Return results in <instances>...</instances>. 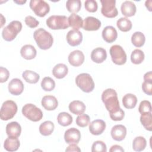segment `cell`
Wrapping results in <instances>:
<instances>
[{"label":"cell","instance_id":"d4e9b609","mask_svg":"<svg viewBox=\"0 0 152 152\" xmlns=\"http://www.w3.org/2000/svg\"><path fill=\"white\" fill-rule=\"evenodd\" d=\"M20 145L18 138L8 137L4 141V147L8 151H15L18 149Z\"/></svg>","mask_w":152,"mask_h":152},{"label":"cell","instance_id":"4fadbf2b","mask_svg":"<svg viewBox=\"0 0 152 152\" xmlns=\"http://www.w3.org/2000/svg\"><path fill=\"white\" fill-rule=\"evenodd\" d=\"M9 92L14 96L21 94L24 90V84L21 80L14 78L11 80L8 84Z\"/></svg>","mask_w":152,"mask_h":152},{"label":"cell","instance_id":"9a60e30c","mask_svg":"<svg viewBox=\"0 0 152 152\" xmlns=\"http://www.w3.org/2000/svg\"><path fill=\"white\" fill-rule=\"evenodd\" d=\"M84 61V55L79 50H75L71 52L68 56V62L72 66H79Z\"/></svg>","mask_w":152,"mask_h":152},{"label":"cell","instance_id":"f6af8a7d","mask_svg":"<svg viewBox=\"0 0 152 152\" xmlns=\"http://www.w3.org/2000/svg\"><path fill=\"white\" fill-rule=\"evenodd\" d=\"M142 91L147 95L152 94V82L144 81L142 84Z\"/></svg>","mask_w":152,"mask_h":152},{"label":"cell","instance_id":"ba28073f","mask_svg":"<svg viewBox=\"0 0 152 152\" xmlns=\"http://www.w3.org/2000/svg\"><path fill=\"white\" fill-rule=\"evenodd\" d=\"M109 52L113 63L119 65L125 64L126 61V54L120 45H115L112 46L110 48Z\"/></svg>","mask_w":152,"mask_h":152},{"label":"cell","instance_id":"44dd1931","mask_svg":"<svg viewBox=\"0 0 152 152\" xmlns=\"http://www.w3.org/2000/svg\"><path fill=\"white\" fill-rule=\"evenodd\" d=\"M107 58V53L104 49L102 48H97L93 49L91 53V60L97 63L100 64L106 60Z\"/></svg>","mask_w":152,"mask_h":152},{"label":"cell","instance_id":"681fc988","mask_svg":"<svg viewBox=\"0 0 152 152\" xmlns=\"http://www.w3.org/2000/svg\"><path fill=\"white\" fill-rule=\"evenodd\" d=\"M144 80L146 81L152 82V72L151 71H149L146 72L144 75Z\"/></svg>","mask_w":152,"mask_h":152},{"label":"cell","instance_id":"d590c367","mask_svg":"<svg viewBox=\"0 0 152 152\" xmlns=\"http://www.w3.org/2000/svg\"><path fill=\"white\" fill-rule=\"evenodd\" d=\"M66 7L69 12L75 14L80 10L81 2L80 0H68L66 2Z\"/></svg>","mask_w":152,"mask_h":152},{"label":"cell","instance_id":"f907efd6","mask_svg":"<svg viewBox=\"0 0 152 152\" xmlns=\"http://www.w3.org/2000/svg\"><path fill=\"white\" fill-rule=\"evenodd\" d=\"M145 7H147V8L150 11H151V1H146L145 3Z\"/></svg>","mask_w":152,"mask_h":152},{"label":"cell","instance_id":"5bb4252c","mask_svg":"<svg viewBox=\"0 0 152 152\" xmlns=\"http://www.w3.org/2000/svg\"><path fill=\"white\" fill-rule=\"evenodd\" d=\"M101 22L97 18L93 17H86L83 22V28L87 31H96L99 29Z\"/></svg>","mask_w":152,"mask_h":152},{"label":"cell","instance_id":"3957f363","mask_svg":"<svg viewBox=\"0 0 152 152\" xmlns=\"http://www.w3.org/2000/svg\"><path fill=\"white\" fill-rule=\"evenodd\" d=\"M22 28V24L20 21L14 20L5 27L2 31L3 39L8 42L13 40Z\"/></svg>","mask_w":152,"mask_h":152},{"label":"cell","instance_id":"e0dca14e","mask_svg":"<svg viewBox=\"0 0 152 152\" xmlns=\"http://www.w3.org/2000/svg\"><path fill=\"white\" fill-rule=\"evenodd\" d=\"M112 138L117 141H122L126 135V128L123 125H116L110 131Z\"/></svg>","mask_w":152,"mask_h":152},{"label":"cell","instance_id":"b9f144b4","mask_svg":"<svg viewBox=\"0 0 152 152\" xmlns=\"http://www.w3.org/2000/svg\"><path fill=\"white\" fill-rule=\"evenodd\" d=\"M86 10L90 12H94L97 11L98 5L97 3L94 0H87L84 2Z\"/></svg>","mask_w":152,"mask_h":152},{"label":"cell","instance_id":"74e56055","mask_svg":"<svg viewBox=\"0 0 152 152\" xmlns=\"http://www.w3.org/2000/svg\"><path fill=\"white\" fill-rule=\"evenodd\" d=\"M41 87L46 91H52L55 87V81L50 77H46L43 78L41 82Z\"/></svg>","mask_w":152,"mask_h":152},{"label":"cell","instance_id":"f35d334b","mask_svg":"<svg viewBox=\"0 0 152 152\" xmlns=\"http://www.w3.org/2000/svg\"><path fill=\"white\" fill-rule=\"evenodd\" d=\"M76 124L78 126L84 128L87 126L90 122V116L87 114H81L76 118Z\"/></svg>","mask_w":152,"mask_h":152},{"label":"cell","instance_id":"e575fe53","mask_svg":"<svg viewBox=\"0 0 152 152\" xmlns=\"http://www.w3.org/2000/svg\"><path fill=\"white\" fill-rule=\"evenodd\" d=\"M140 122L144 128L149 131L152 130V115L151 112L141 114L140 116Z\"/></svg>","mask_w":152,"mask_h":152},{"label":"cell","instance_id":"d6986e66","mask_svg":"<svg viewBox=\"0 0 152 152\" xmlns=\"http://www.w3.org/2000/svg\"><path fill=\"white\" fill-rule=\"evenodd\" d=\"M42 106L47 110H53L58 105V102L56 98L51 95L45 96L41 102Z\"/></svg>","mask_w":152,"mask_h":152},{"label":"cell","instance_id":"7c38bea8","mask_svg":"<svg viewBox=\"0 0 152 152\" xmlns=\"http://www.w3.org/2000/svg\"><path fill=\"white\" fill-rule=\"evenodd\" d=\"M66 40L71 46H78L82 42L83 34L79 30H71L66 34Z\"/></svg>","mask_w":152,"mask_h":152},{"label":"cell","instance_id":"ee69618b","mask_svg":"<svg viewBox=\"0 0 152 152\" xmlns=\"http://www.w3.org/2000/svg\"><path fill=\"white\" fill-rule=\"evenodd\" d=\"M110 117L113 121H122L124 116H125V112L124 111L120 108V109L113 113H110Z\"/></svg>","mask_w":152,"mask_h":152},{"label":"cell","instance_id":"8fae6325","mask_svg":"<svg viewBox=\"0 0 152 152\" xmlns=\"http://www.w3.org/2000/svg\"><path fill=\"white\" fill-rule=\"evenodd\" d=\"M81 138L80 131L75 128H71L67 129L64 134V139L68 144H78Z\"/></svg>","mask_w":152,"mask_h":152},{"label":"cell","instance_id":"603a6c76","mask_svg":"<svg viewBox=\"0 0 152 152\" xmlns=\"http://www.w3.org/2000/svg\"><path fill=\"white\" fill-rule=\"evenodd\" d=\"M20 53L23 58L27 60H30L36 57L37 52L33 46L31 45H26L21 48Z\"/></svg>","mask_w":152,"mask_h":152},{"label":"cell","instance_id":"ab89813d","mask_svg":"<svg viewBox=\"0 0 152 152\" xmlns=\"http://www.w3.org/2000/svg\"><path fill=\"white\" fill-rule=\"evenodd\" d=\"M106 145L102 141H96L92 145V152H106Z\"/></svg>","mask_w":152,"mask_h":152},{"label":"cell","instance_id":"7a4b0ae2","mask_svg":"<svg viewBox=\"0 0 152 152\" xmlns=\"http://www.w3.org/2000/svg\"><path fill=\"white\" fill-rule=\"evenodd\" d=\"M34 39L38 47L43 50H47L53 45V39L50 33L44 28H39L36 30L33 34Z\"/></svg>","mask_w":152,"mask_h":152},{"label":"cell","instance_id":"277c9868","mask_svg":"<svg viewBox=\"0 0 152 152\" xmlns=\"http://www.w3.org/2000/svg\"><path fill=\"white\" fill-rule=\"evenodd\" d=\"M77 86L84 92L90 93L94 88V83L89 74L81 73L78 75L75 78Z\"/></svg>","mask_w":152,"mask_h":152},{"label":"cell","instance_id":"ac0fdd59","mask_svg":"<svg viewBox=\"0 0 152 152\" xmlns=\"http://www.w3.org/2000/svg\"><path fill=\"white\" fill-rule=\"evenodd\" d=\"M102 37L107 43H112L116 40L118 37V33L115 27L108 26L104 27L102 31Z\"/></svg>","mask_w":152,"mask_h":152},{"label":"cell","instance_id":"83f0119b","mask_svg":"<svg viewBox=\"0 0 152 152\" xmlns=\"http://www.w3.org/2000/svg\"><path fill=\"white\" fill-rule=\"evenodd\" d=\"M68 20L69 26L74 28V30H78V29L83 27V19L80 15L76 14H72L70 15L68 18Z\"/></svg>","mask_w":152,"mask_h":152},{"label":"cell","instance_id":"cb8c5ba5","mask_svg":"<svg viewBox=\"0 0 152 152\" xmlns=\"http://www.w3.org/2000/svg\"><path fill=\"white\" fill-rule=\"evenodd\" d=\"M86 105L80 100H74L69 104V111L75 115L83 114L86 110Z\"/></svg>","mask_w":152,"mask_h":152},{"label":"cell","instance_id":"8992f818","mask_svg":"<svg viewBox=\"0 0 152 152\" xmlns=\"http://www.w3.org/2000/svg\"><path fill=\"white\" fill-rule=\"evenodd\" d=\"M17 112V105L12 100L5 101L1 106L0 117L2 121H8L12 119Z\"/></svg>","mask_w":152,"mask_h":152},{"label":"cell","instance_id":"7dc6e473","mask_svg":"<svg viewBox=\"0 0 152 152\" xmlns=\"http://www.w3.org/2000/svg\"><path fill=\"white\" fill-rule=\"evenodd\" d=\"M65 151H81V149L76 144H71L65 150Z\"/></svg>","mask_w":152,"mask_h":152},{"label":"cell","instance_id":"1f68e13d","mask_svg":"<svg viewBox=\"0 0 152 152\" xmlns=\"http://www.w3.org/2000/svg\"><path fill=\"white\" fill-rule=\"evenodd\" d=\"M145 37L144 34L140 31H136L131 36V42L135 47H141L144 45Z\"/></svg>","mask_w":152,"mask_h":152},{"label":"cell","instance_id":"60d3db41","mask_svg":"<svg viewBox=\"0 0 152 152\" xmlns=\"http://www.w3.org/2000/svg\"><path fill=\"white\" fill-rule=\"evenodd\" d=\"M138 111L141 114L151 112V103L148 100L141 101L139 105Z\"/></svg>","mask_w":152,"mask_h":152},{"label":"cell","instance_id":"30bf717a","mask_svg":"<svg viewBox=\"0 0 152 152\" xmlns=\"http://www.w3.org/2000/svg\"><path fill=\"white\" fill-rule=\"evenodd\" d=\"M102 14L107 18H114L118 14V11L115 7V0H101Z\"/></svg>","mask_w":152,"mask_h":152},{"label":"cell","instance_id":"f546056e","mask_svg":"<svg viewBox=\"0 0 152 152\" xmlns=\"http://www.w3.org/2000/svg\"><path fill=\"white\" fill-rule=\"evenodd\" d=\"M22 76L26 82L30 84L37 83L40 78V76L37 73L30 70H26L24 71Z\"/></svg>","mask_w":152,"mask_h":152},{"label":"cell","instance_id":"52a82bcc","mask_svg":"<svg viewBox=\"0 0 152 152\" xmlns=\"http://www.w3.org/2000/svg\"><path fill=\"white\" fill-rule=\"evenodd\" d=\"M22 113L26 118L33 122L39 121L43 118L42 110L31 103H27L23 107Z\"/></svg>","mask_w":152,"mask_h":152},{"label":"cell","instance_id":"7402d4cb","mask_svg":"<svg viewBox=\"0 0 152 152\" xmlns=\"http://www.w3.org/2000/svg\"><path fill=\"white\" fill-rule=\"evenodd\" d=\"M122 14L125 17H132L136 12V6L135 4L131 1H124L121 7Z\"/></svg>","mask_w":152,"mask_h":152},{"label":"cell","instance_id":"2e32d148","mask_svg":"<svg viewBox=\"0 0 152 152\" xmlns=\"http://www.w3.org/2000/svg\"><path fill=\"white\" fill-rule=\"evenodd\" d=\"M106 128V123L102 119H96L92 121L89 125L90 133L94 135L102 134Z\"/></svg>","mask_w":152,"mask_h":152},{"label":"cell","instance_id":"4dcf8cb0","mask_svg":"<svg viewBox=\"0 0 152 152\" xmlns=\"http://www.w3.org/2000/svg\"><path fill=\"white\" fill-rule=\"evenodd\" d=\"M147 145V141L144 137L139 136L135 137L132 142V148L135 151H141L145 149Z\"/></svg>","mask_w":152,"mask_h":152},{"label":"cell","instance_id":"5b68a950","mask_svg":"<svg viewBox=\"0 0 152 152\" xmlns=\"http://www.w3.org/2000/svg\"><path fill=\"white\" fill-rule=\"evenodd\" d=\"M46 25L52 30L66 29L69 27L68 18L65 15H51L46 20Z\"/></svg>","mask_w":152,"mask_h":152},{"label":"cell","instance_id":"7bdbcfd3","mask_svg":"<svg viewBox=\"0 0 152 152\" xmlns=\"http://www.w3.org/2000/svg\"><path fill=\"white\" fill-rule=\"evenodd\" d=\"M24 21L26 25L30 28H35L39 24V21L31 15L27 16L25 18Z\"/></svg>","mask_w":152,"mask_h":152},{"label":"cell","instance_id":"d6a6232c","mask_svg":"<svg viewBox=\"0 0 152 152\" xmlns=\"http://www.w3.org/2000/svg\"><path fill=\"white\" fill-rule=\"evenodd\" d=\"M116 26L121 31L126 32L132 28V24L128 18L126 17H121L117 21Z\"/></svg>","mask_w":152,"mask_h":152},{"label":"cell","instance_id":"8d00e7d4","mask_svg":"<svg viewBox=\"0 0 152 152\" xmlns=\"http://www.w3.org/2000/svg\"><path fill=\"white\" fill-rule=\"evenodd\" d=\"M144 52L140 49H136L131 55V61L134 64H140L144 61Z\"/></svg>","mask_w":152,"mask_h":152},{"label":"cell","instance_id":"9c48e42d","mask_svg":"<svg viewBox=\"0 0 152 152\" xmlns=\"http://www.w3.org/2000/svg\"><path fill=\"white\" fill-rule=\"evenodd\" d=\"M30 7L40 17H45L50 11L49 4L43 0H31L30 2Z\"/></svg>","mask_w":152,"mask_h":152},{"label":"cell","instance_id":"f1b7e54d","mask_svg":"<svg viewBox=\"0 0 152 152\" xmlns=\"http://www.w3.org/2000/svg\"><path fill=\"white\" fill-rule=\"evenodd\" d=\"M55 125L50 121H46L42 123L39 126V132L43 136H48L53 132Z\"/></svg>","mask_w":152,"mask_h":152},{"label":"cell","instance_id":"816d5d0a","mask_svg":"<svg viewBox=\"0 0 152 152\" xmlns=\"http://www.w3.org/2000/svg\"><path fill=\"white\" fill-rule=\"evenodd\" d=\"M14 2L17 3V4H23L26 3V1H14Z\"/></svg>","mask_w":152,"mask_h":152},{"label":"cell","instance_id":"484cf974","mask_svg":"<svg viewBox=\"0 0 152 152\" xmlns=\"http://www.w3.org/2000/svg\"><path fill=\"white\" fill-rule=\"evenodd\" d=\"M68 68L64 64H58L56 65L52 70V74L55 77L58 79L64 78L68 74Z\"/></svg>","mask_w":152,"mask_h":152},{"label":"cell","instance_id":"6da1fadb","mask_svg":"<svg viewBox=\"0 0 152 152\" xmlns=\"http://www.w3.org/2000/svg\"><path fill=\"white\" fill-rule=\"evenodd\" d=\"M102 100L110 113H113L120 109L117 93L114 89L107 88L102 94Z\"/></svg>","mask_w":152,"mask_h":152},{"label":"cell","instance_id":"c3c4849f","mask_svg":"<svg viewBox=\"0 0 152 152\" xmlns=\"http://www.w3.org/2000/svg\"><path fill=\"white\" fill-rule=\"evenodd\" d=\"M109 151L110 152H115V151L124 152V149L119 145H114L110 147V148L109 149Z\"/></svg>","mask_w":152,"mask_h":152},{"label":"cell","instance_id":"ffe728a7","mask_svg":"<svg viewBox=\"0 0 152 152\" xmlns=\"http://www.w3.org/2000/svg\"><path fill=\"white\" fill-rule=\"evenodd\" d=\"M21 132V127L17 122H11L6 126V133L10 137L18 138Z\"/></svg>","mask_w":152,"mask_h":152},{"label":"cell","instance_id":"836d02e7","mask_svg":"<svg viewBox=\"0 0 152 152\" xmlns=\"http://www.w3.org/2000/svg\"><path fill=\"white\" fill-rule=\"evenodd\" d=\"M58 122L60 125L66 126L69 125L72 122V116L67 112H61L58 114L57 117Z\"/></svg>","mask_w":152,"mask_h":152},{"label":"cell","instance_id":"4316f807","mask_svg":"<svg viewBox=\"0 0 152 152\" xmlns=\"http://www.w3.org/2000/svg\"><path fill=\"white\" fill-rule=\"evenodd\" d=\"M137 103V98L135 95L131 93L126 94L122 98L123 106L128 109H133Z\"/></svg>","mask_w":152,"mask_h":152},{"label":"cell","instance_id":"bcb514c9","mask_svg":"<svg viewBox=\"0 0 152 152\" xmlns=\"http://www.w3.org/2000/svg\"><path fill=\"white\" fill-rule=\"evenodd\" d=\"M10 76V72L7 69L2 66L0 67V82L1 83L7 81Z\"/></svg>","mask_w":152,"mask_h":152}]
</instances>
